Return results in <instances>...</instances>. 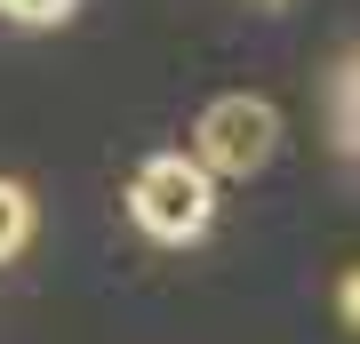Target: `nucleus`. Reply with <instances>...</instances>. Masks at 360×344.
<instances>
[{"instance_id":"1","label":"nucleus","mask_w":360,"mask_h":344,"mask_svg":"<svg viewBox=\"0 0 360 344\" xmlns=\"http://www.w3.org/2000/svg\"><path fill=\"white\" fill-rule=\"evenodd\" d=\"M129 217H136V232L184 248V241L208 232V217H217V177H208L193 153H153V160H136V177H129Z\"/></svg>"},{"instance_id":"2","label":"nucleus","mask_w":360,"mask_h":344,"mask_svg":"<svg viewBox=\"0 0 360 344\" xmlns=\"http://www.w3.org/2000/svg\"><path fill=\"white\" fill-rule=\"evenodd\" d=\"M281 144V113L264 96H217L208 113L193 120V160L208 177H257Z\"/></svg>"},{"instance_id":"3","label":"nucleus","mask_w":360,"mask_h":344,"mask_svg":"<svg viewBox=\"0 0 360 344\" xmlns=\"http://www.w3.org/2000/svg\"><path fill=\"white\" fill-rule=\"evenodd\" d=\"M328 120H336V144L360 160V49L345 56V72H336V89H328Z\"/></svg>"},{"instance_id":"4","label":"nucleus","mask_w":360,"mask_h":344,"mask_svg":"<svg viewBox=\"0 0 360 344\" xmlns=\"http://www.w3.org/2000/svg\"><path fill=\"white\" fill-rule=\"evenodd\" d=\"M25 241H32V192L16 177H0V265H8Z\"/></svg>"},{"instance_id":"5","label":"nucleus","mask_w":360,"mask_h":344,"mask_svg":"<svg viewBox=\"0 0 360 344\" xmlns=\"http://www.w3.org/2000/svg\"><path fill=\"white\" fill-rule=\"evenodd\" d=\"M0 16H16V25H65L72 0H0Z\"/></svg>"},{"instance_id":"6","label":"nucleus","mask_w":360,"mask_h":344,"mask_svg":"<svg viewBox=\"0 0 360 344\" xmlns=\"http://www.w3.org/2000/svg\"><path fill=\"white\" fill-rule=\"evenodd\" d=\"M336 312H345V320H352V329H360V265L345 272V288H336Z\"/></svg>"}]
</instances>
